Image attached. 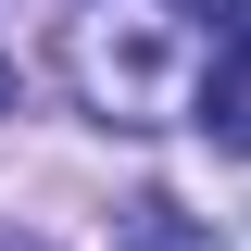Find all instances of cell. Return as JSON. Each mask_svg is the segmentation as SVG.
<instances>
[{"mask_svg":"<svg viewBox=\"0 0 251 251\" xmlns=\"http://www.w3.org/2000/svg\"><path fill=\"white\" fill-rule=\"evenodd\" d=\"M239 38H251V0H226V50H239Z\"/></svg>","mask_w":251,"mask_h":251,"instance_id":"obj_3","label":"cell"},{"mask_svg":"<svg viewBox=\"0 0 251 251\" xmlns=\"http://www.w3.org/2000/svg\"><path fill=\"white\" fill-rule=\"evenodd\" d=\"M0 113H13V63H0Z\"/></svg>","mask_w":251,"mask_h":251,"instance_id":"obj_4","label":"cell"},{"mask_svg":"<svg viewBox=\"0 0 251 251\" xmlns=\"http://www.w3.org/2000/svg\"><path fill=\"white\" fill-rule=\"evenodd\" d=\"M0 251H13V239H0Z\"/></svg>","mask_w":251,"mask_h":251,"instance_id":"obj_5","label":"cell"},{"mask_svg":"<svg viewBox=\"0 0 251 251\" xmlns=\"http://www.w3.org/2000/svg\"><path fill=\"white\" fill-rule=\"evenodd\" d=\"M188 113H201V138H214V151H239V163H251V38L201 75V100H188Z\"/></svg>","mask_w":251,"mask_h":251,"instance_id":"obj_1","label":"cell"},{"mask_svg":"<svg viewBox=\"0 0 251 251\" xmlns=\"http://www.w3.org/2000/svg\"><path fill=\"white\" fill-rule=\"evenodd\" d=\"M126 251H214V226H188L163 188H138V201H126Z\"/></svg>","mask_w":251,"mask_h":251,"instance_id":"obj_2","label":"cell"}]
</instances>
